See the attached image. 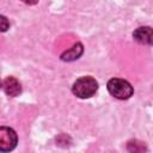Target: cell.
<instances>
[{"label":"cell","mask_w":153,"mask_h":153,"mask_svg":"<svg viewBox=\"0 0 153 153\" xmlns=\"http://www.w3.org/2000/svg\"><path fill=\"white\" fill-rule=\"evenodd\" d=\"M17 133L10 127H0V152L8 153L17 147Z\"/></svg>","instance_id":"obj_3"},{"label":"cell","mask_w":153,"mask_h":153,"mask_svg":"<svg viewBox=\"0 0 153 153\" xmlns=\"http://www.w3.org/2000/svg\"><path fill=\"white\" fill-rule=\"evenodd\" d=\"M1 85H2V81H1V79H0V87H1Z\"/></svg>","instance_id":"obj_9"},{"label":"cell","mask_w":153,"mask_h":153,"mask_svg":"<svg viewBox=\"0 0 153 153\" xmlns=\"http://www.w3.org/2000/svg\"><path fill=\"white\" fill-rule=\"evenodd\" d=\"M8 29H10V22H8V19L5 16L0 14V32H5Z\"/></svg>","instance_id":"obj_8"},{"label":"cell","mask_w":153,"mask_h":153,"mask_svg":"<svg viewBox=\"0 0 153 153\" xmlns=\"http://www.w3.org/2000/svg\"><path fill=\"white\" fill-rule=\"evenodd\" d=\"M134 39L140 44H152V29L149 26L137 27L133 32Z\"/></svg>","instance_id":"obj_5"},{"label":"cell","mask_w":153,"mask_h":153,"mask_svg":"<svg viewBox=\"0 0 153 153\" xmlns=\"http://www.w3.org/2000/svg\"><path fill=\"white\" fill-rule=\"evenodd\" d=\"M82 53H84V47H82L81 43L78 42V43H75L72 48H69V49H67L66 51H63L60 57H61V60H63V61L71 62V61H74V60H76V59H79Z\"/></svg>","instance_id":"obj_6"},{"label":"cell","mask_w":153,"mask_h":153,"mask_svg":"<svg viewBox=\"0 0 153 153\" xmlns=\"http://www.w3.org/2000/svg\"><path fill=\"white\" fill-rule=\"evenodd\" d=\"M127 148H128V151L130 153H145V151H146L145 145L142 142H140V141H136V140L129 141Z\"/></svg>","instance_id":"obj_7"},{"label":"cell","mask_w":153,"mask_h":153,"mask_svg":"<svg viewBox=\"0 0 153 153\" xmlns=\"http://www.w3.org/2000/svg\"><path fill=\"white\" fill-rule=\"evenodd\" d=\"M106 87H108V91L109 93L117 98V99H128L133 96V86L124 79H121V78H112L108 81L106 84Z\"/></svg>","instance_id":"obj_2"},{"label":"cell","mask_w":153,"mask_h":153,"mask_svg":"<svg viewBox=\"0 0 153 153\" xmlns=\"http://www.w3.org/2000/svg\"><path fill=\"white\" fill-rule=\"evenodd\" d=\"M98 90V82L92 76H81L76 79L72 86V92L79 98H90Z\"/></svg>","instance_id":"obj_1"},{"label":"cell","mask_w":153,"mask_h":153,"mask_svg":"<svg viewBox=\"0 0 153 153\" xmlns=\"http://www.w3.org/2000/svg\"><path fill=\"white\" fill-rule=\"evenodd\" d=\"M4 92L10 96V97H17L20 92H22V86H20V82L13 78V76H7L4 81H2V85H1Z\"/></svg>","instance_id":"obj_4"}]
</instances>
